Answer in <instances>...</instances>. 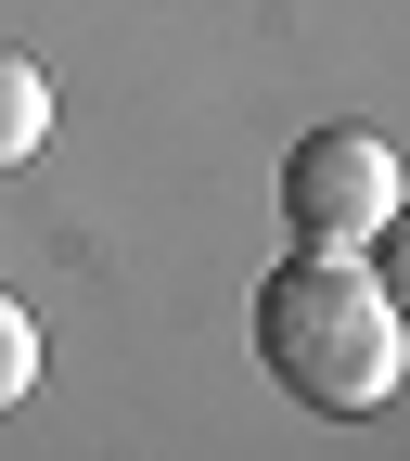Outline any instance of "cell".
I'll use <instances>...</instances> for the list:
<instances>
[{
	"label": "cell",
	"mask_w": 410,
	"mask_h": 461,
	"mask_svg": "<svg viewBox=\"0 0 410 461\" xmlns=\"http://www.w3.org/2000/svg\"><path fill=\"white\" fill-rule=\"evenodd\" d=\"M397 359H410V308L360 257H321L296 244L269 282H257V372L308 411H385L397 397Z\"/></svg>",
	"instance_id": "6da1fadb"
},
{
	"label": "cell",
	"mask_w": 410,
	"mask_h": 461,
	"mask_svg": "<svg viewBox=\"0 0 410 461\" xmlns=\"http://www.w3.org/2000/svg\"><path fill=\"white\" fill-rule=\"evenodd\" d=\"M385 205H397V154L372 129H308L296 154H282V218H296V244L360 257L385 230Z\"/></svg>",
	"instance_id": "7a4b0ae2"
},
{
	"label": "cell",
	"mask_w": 410,
	"mask_h": 461,
	"mask_svg": "<svg viewBox=\"0 0 410 461\" xmlns=\"http://www.w3.org/2000/svg\"><path fill=\"white\" fill-rule=\"evenodd\" d=\"M39 141H51V77L26 65V51H0V180H14Z\"/></svg>",
	"instance_id": "3957f363"
},
{
	"label": "cell",
	"mask_w": 410,
	"mask_h": 461,
	"mask_svg": "<svg viewBox=\"0 0 410 461\" xmlns=\"http://www.w3.org/2000/svg\"><path fill=\"white\" fill-rule=\"evenodd\" d=\"M26 384H39V321H26L14 295H0V411H14Z\"/></svg>",
	"instance_id": "277c9868"
},
{
	"label": "cell",
	"mask_w": 410,
	"mask_h": 461,
	"mask_svg": "<svg viewBox=\"0 0 410 461\" xmlns=\"http://www.w3.org/2000/svg\"><path fill=\"white\" fill-rule=\"evenodd\" d=\"M372 282L410 308V193H397V205H385V230H372Z\"/></svg>",
	"instance_id": "5b68a950"
}]
</instances>
